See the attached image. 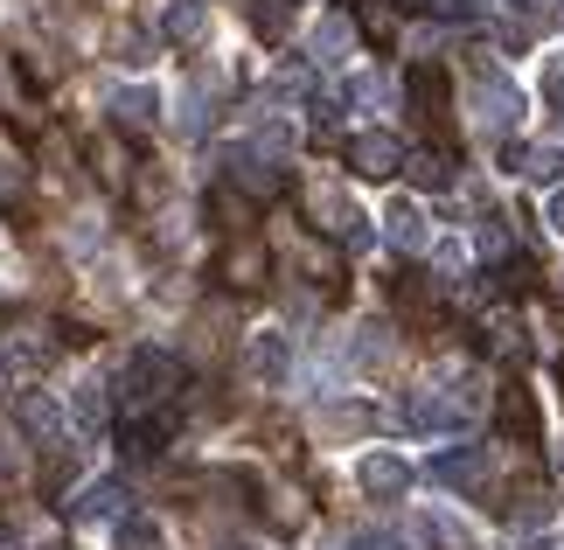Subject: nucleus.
<instances>
[{"label":"nucleus","instance_id":"nucleus-23","mask_svg":"<svg viewBox=\"0 0 564 550\" xmlns=\"http://www.w3.org/2000/svg\"><path fill=\"white\" fill-rule=\"evenodd\" d=\"M286 21H293L286 0H251V29L258 35H286Z\"/></svg>","mask_w":564,"mask_h":550},{"label":"nucleus","instance_id":"nucleus-25","mask_svg":"<svg viewBox=\"0 0 564 550\" xmlns=\"http://www.w3.org/2000/svg\"><path fill=\"white\" fill-rule=\"evenodd\" d=\"M474 245L488 258H509V216H481V230H474Z\"/></svg>","mask_w":564,"mask_h":550},{"label":"nucleus","instance_id":"nucleus-22","mask_svg":"<svg viewBox=\"0 0 564 550\" xmlns=\"http://www.w3.org/2000/svg\"><path fill=\"white\" fill-rule=\"evenodd\" d=\"M112 418V398H105V384H77V425H105Z\"/></svg>","mask_w":564,"mask_h":550},{"label":"nucleus","instance_id":"nucleus-6","mask_svg":"<svg viewBox=\"0 0 564 550\" xmlns=\"http://www.w3.org/2000/svg\"><path fill=\"white\" fill-rule=\"evenodd\" d=\"M314 224L328 230V237H341L349 251L370 245V230H362V216H356V203H349L341 188H314Z\"/></svg>","mask_w":564,"mask_h":550},{"label":"nucleus","instance_id":"nucleus-2","mask_svg":"<svg viewBox=\"0 0 564 550\" xmlns=\"http://www.w3.org/2000/svg\"><path fill=\"white\" fill-rule=\"evenodd\" d=\"M370 432H377V405H362V398L314 405V439H321V446H341V439H370Z\"/></svg>","mask_w":564,"mask_h":550},{"label":"nucleus","instance_id":"nucleus-11","mask_svg":"<svg viewBox=\"0 0 564 550\" xmlns=\"http://www.w3.org/2000/svg\"><path fill=\"white\" fill-rule=\"evenodd\" d=\"M224 168H230V188H245V195H279V188H286V168L258 161L251 147H237V153H224Z\"/></svg>","mask_w":564,"mask_h":550},{"label":"nucleus","instance_id":"nucleus-21","mask_svg":"<svg viewBox=\"0 0 564 550\" xmlns=\"http://www.w3.org/2000/svg\"><path fill=\"white\" fill-rule=\"evenodd\" d=\"M419 174V188H453V153H419V161H404Z\"/></svg>","mask_w":564,"mask_h":550},{"label":"nucleus","instance_id":"nucleus-24","mask_svg":"<svg viewBox=\"0 0 564 550\" xmlns=\"http://www.w3.org/2000/svg\"><path fill=\"white\" fill-rule=\"evenodd\" d=\"M112 56L119 63H147V56H154V35H147V29H112Z\"/></svg>","mask_w":564,"mask_h":550},{"label":"nucleus","instance_id":"nucleus-5","mask_svg":"<svg viewBox=\"0 0 564 550\" xmlns=\"http://www.w3.org/2000/svg\"><path fill=\"white\" fill-rule=\"evenodd\" d=\"M432 488H488V446H453L425 467Z\"/></svg>","mask_w":564,"mask_h":550},{"label":"nucleus","instance_id":"nucleus-4","mask_svg":"<svg viewBox=\"0 0 564 550\" xmlns=\"http://www.w3.org/2000/svg\"><path fill=\"white\" fill-rule=\"evenodd\" d=\"M474 119H481L488 133H509V126L523 119V91H516L509 77H481L474 84Z\"/></svg>","mask_w":564,"mask_h":550},{"label":"nucleus","instance_id":"nucleus-31","mask_svg":"<svg viewBox=\"0 0 564 550\" xmlns=\"http://www.w3.org/2000/svg\"><path fill=\"white\" fill-rule=\"evenodd\" d=\"M551 230H557V237H564V188H557V195H551Z\"/></svg>","mask_w":564,"mask_h":550},{"label":"nucleus","instance_id":"nucleus-29","mask_svg":"<svg viewBox=\"0 0 564 550\" xmlns=\"http://www.w3.org/2000/svg\"><path fill=\"white\" fill-rule=\"evenodd\" d=\"M530 174H536V182H557V174H564V153L557 147H536L530 153Z\"/></svg>","mask_w":564,"mask_h":550},{"label":"nucleus","instance_id":"nucleus-26","mask_svg":"<svg viewBox=\"0 0 564 550\" xmlns=\"http://www.w3.org/2000/svg\"><path fill=\"white\" fill-rule=\"evenodd\" d=\"M349 356H356V363H383V356H390V327H383V321L362 327V342L349 348Z\"/></svg>","mask_w":564,"mask_h":550},{"label":"nucleus","instance_id":"nucleus-27","mask_svg":"<svg viewBox=\"0 0 564 550\" xmlns=\"http://www.w3.org/2000/svg\"><path fill=\"white\" fill-rule=\"evenodd\" d=\"M544 105L564 119V56H544Z\"/></svg>","mask_w":564,"mask_h":550},{"label":"nucleus","instance_id":"nucleus-17","mask_svg":"<svg viewBox=\"0 0 564 550\" xmlns=\"http://www.w3.org/2000/svg\"><path fill=\"white\" fill-rule=\"evenodd\" d=\"M209 209L224 216V224H216V230H245V224H251V195H245V188H230V182L209 195Z\"/></svg>","mask_w":564,"mask_h":550},{"label":"nucleus","instance_id":"nucleus-12","mask_svg":"<svg viewBox=\"0 0 564 550\" xmlns=\"http://www.w3.org/2000/svg\"><path fill=\"white\" fill-rule=\"evenodd\" d=\"M362 488H370L377 502H404V488H411V467L390 446H377L370 460H362Z\"/></svg>","mask_w":564,"mask_h":550},{"label":"nucleus","instance_id":"nucleus-30","mask_svg":"<svg viewBox=\"0 0 564 550\" xmlns=\"http://www.w3.org/2000/svg\"><path fill=\"white\" fill-rule=\"evenodd\" d=\"M446 14H453V21H488L495 0H446Z\"/></svg>","mask_w":564,"mask_h":550},{"label":"nucleus","instance_id":"nucleus-19","mask_svg":"<svg viewBox=\"0 0 564 550\" xmlns=\"http://www.w3.org/2000/svg\"><path fill=\"white\" fill-rule=\"evenodd\" d=\"M119 550H161L154 516H133V509H126V516H119Z\"/></svg>","mask_w":564,"mask_h":550},{"label":"nucleus","instance_id":"nucleus-3","mask_svg":"<svg viewBox=\"0 0 564 550\" xmlns=\"http://www.w3.org/2000/svg\"><path fill=\"white\" fill-rule=\"evenodd\" d=\"M216 279L230 285V293H258V285L272 279V258H265V245H251V237H237V245L216 258Z\"/></svg>","mask_w":564,"mask_h":550},{"label":"nucleus","instance_id":"nucleus-32","mask_svg":"<svg viewBox=\"0 0 564 550\" xmlns=\"http://www.w3.org/2000/svg\"><path fill=\"white\" fill-rule=\"evenodd\" d=\"M224 550H258V543H224Z\"/></svg>","mask_w":564,"mask_h":550},{"label":"nucleus","instance_id":"nucleus-15","mask_svg":"<svg viewBox=\"0 0 564 550\" xmlns=\"http://www.w3.org/2000/svg\"><path fill=\"white\" fill-rule=\"evenodd\" d=\"M245 377L251 384H279V377H286V335H251L245 342Z\"/></svg>","mask_w":564,"mask_h":550},{"label":"nucleus","instance_id":"nucleus-28","mask_svg":"<svg viewBox=\"0 0 564 550\" xmlns=\"http://www.w3.org/2000/svg\"><path fill=\"white\" fill-rule=\"evenodd\" d=\"M495 279H502V293H530V285H536V266H530V258H509Z\"/></svg>","mask_w":564,"mask_h":550},{"label":"nucleus","instance_id":"nucleus-9","mask_svg":"<svg viewBox=\"0 0 564 550\" xmlns=\"http://www.w3.org/2000/svg\"><path fill=\"white\" fill-rule=\"evenodd\" d=\"M495 425H502L516 446H544V411H536L530 390H502V398H495Z\"/></svg>","mask_w":564,"mask_h":550},{"label":"nucleus","instance_id":"nucleus-20","mask_svg":"<svg viewBox=\"0 0 564 550\" xmlns=\"http://www.w3.org/2000/svg\"><path fill=\"white\" fill-rule=\"evenodd\" d=\"M341 50H349V21L328 14V21L314 29V56H321V63H341Z\"/></svg>","mask_w":564,"mask_h":550},{"label":"nucleus","instance_id":"nucleus-10","mask_svg":"<svg viewBox=\"0 0 564 550\" xmlns=\"http://www.w3.org/2000/svg\"><path fill=\"white\" fill-rule=\"evenodd\" d=\"M154 35H161V42H175V50L203 42V35H209V0H167L161 21H154Z\"/></svg>","mask_w":564,"mask_h":550},{"label":"nucleus","instance_id":"nucleus-8","mask_svg":"<svg viewBox=\"0 0 564 550\" xmlns=\"http://www.w3.org/2000/svg\"><path fill=\"white\" fill-rule=\"evenodd\" d=\"M349 168L370 174V182H390V174L404 168V140L398 133H356L349 140Z\"/></svg>","mask_w":564,"mask_h":550},{"label":"nucleus","instance_id":"nucleus-13","mask_svg":"<svg viewBox=\"0 0 564 550\" xmlns=\"http://www.w3.org/2000/svg\"><path fill=\"white\" fill-rule=\"evenodd\" d=\"M404 98H411V112H419L425 126H446V77L440 71H425V63H419V71L404 77Z\"/></svg>","mask_w":564,"mask_h":550},{"label":"nucleus","instance_id":"nucleus-7","mask_svg":"<svg viewBox=\"0 0 564 550\" xmlns=\"http://www.w3.org/2000/svg\"><path fill=\"white\" fill-rule=\"evenodd\" d=\"M63 516L70 522H119L126 516V488L119 481H77V495L63 502Z\"/></svg>","mask_w":564,"mask_h":550},{"label":"nucleus","instance_id":"nucleus-18","mask_svg":"<svg viewBox=\"0 0 564 550\" xmlns=\"http://www.w3.org/2000/svg\"><path fill=\"white\" fill-rule=\"evenodd\" d=\"M21 425H29L35 439H56V425H63V405H56V398H21Z\"/></svg>","mask_w":564,"mask_h":550},{"label":"nucleus","instance_id":"nucleus-14","mask_svg":"<svg viewBox=\"0 0 564 550\" xmlns=\"http://www.w3.org/2000/svg\"><path fill=\"white\" fill-rule=\"evenodd\" d=\"M383 237H390V251H425V245H432L425 209H419V203H390V209H383Z\"/></svg>","mask_w":564,"mask_h":550},{"label":"nucleus","instance_id":"nucleus-1","mask_svg":"<svg viewBox=\"0 0 564 550\" xmlns=\"http://www.w3.org/2000/svg\"><path fill=\"white\" fill-rule=\"evenodd\" d=\"M119 390L133 405H167L182 390V363L167 356V348H133L126 356V369H119Z\"/></svg>","mask_w":564,"mask_h":550},{"label":"nucleus","instance_id":"nucleus-16","mask_svg":"<svg viewBox=\"0 0 564 550\" xmlns=\"http://www.w3.org/2000/svg\"><path fill=\"white\" fill-rule=\"evenodd\" d=\"M112 119L126 126V133H154V126H161V98L140 91V84H133V91H112Z\"/></svg>","mask_w":564,"mask_h":550}]
</instances>
